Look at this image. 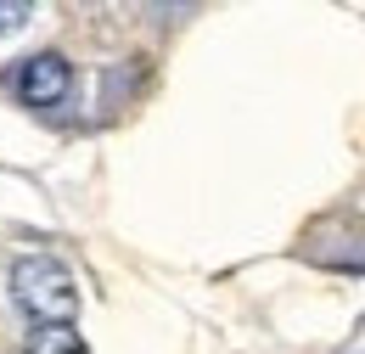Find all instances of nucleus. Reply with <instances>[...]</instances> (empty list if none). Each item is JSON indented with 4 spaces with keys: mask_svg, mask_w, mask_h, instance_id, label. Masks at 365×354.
I'll list each match as a JSON object with an SVG mask.
<instances>
[{
    "mask_svg": "<svg viewBox=\"0 0 365 354\" xmlns=\"http://www.w3.org/2000/svg\"><path fill=\"white\" fill-rule=\"evenodd\" d=\"M29 17H34V6H29V0H0V34H17Z\"/></svg>",
    "mask_w": 365,
    "mask_h": 354,
    "instance_id": "obj_4",
    "label": "nucleus"
},
{
    "mask_svg": "<svg viewBox=\"0 0 365 354\" xmlns=\"http://www.w3.org/2000/svg\"><path fill=\"white\" fill-rule=\"evenodd\" d=\"M29 354H91L73 326H34L29 332Z\"/></svg>",
    "mask_w": 365,
    "mask_h": 354,
    "instance_id": "obj_3",
    "label": "nucleus"
},
{
    "mask_svg": "<svg viewBox=\"0 0 365 354\" xmlns=\"http://www.w3.org/2000/svg\"><path fill=\"white\" fill-rule=\"evenodd\" d=\"M11 85H17V96H23L29 107H62L68 90H73V68H68V56L40 51V56H29V62L11 74Z\"/></svg>",
    "mask_w": 365,
    "mask_h": 354,
    "instance_id": "obj_2",
    "label": "nucleus"
},
{
    "mask_svg": "<svg viewBox=\"0 0 365 354\" xmlns=\"http://www.w3.org/2000/svg\"><path fill=\"white\" fill-rule=\"evenodd\" d=\"M11 298L34 326H73V315H79V287L68 265L51 253H29L11 265Z\"/></svg>",
    "mask_w": 365,
    "mask_h": 354,
    "instance_id": "obj_1",
    "label": "nucleus"
}]
</instances>
